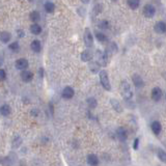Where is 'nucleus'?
Returning a JSON list of instances; mask_svg holds the SVG:
<instances>
[{"label": "nucleus", "instance_id": "dca6fc26", "mask_svg": "<svg viewBox=\"0 0 166 166\" xmlns=\"http://www.w3.org/2000/svg\"><path fill=\"white\" fill-rule=\"evenodd\" d=\"M87 163L89 165H98L99 164V158L97 155H94V154H89V155L87 156Z\"/></svg>", "mask_w": 166, "mask_h": 166}, {"label": "nucleus", "instance_id": "9b49d317", "mask_svg": "<svg viewBox=\"0 0 166 166\" xmlns=\"http://www.w3.org/2000/svg\"><path fill=\"white\" fill-rule=\"evenodd\" d=\"M20 76H21V79L24 82H30L33 79V73H31L30 71L27 70H23Z\"/></svg>", "mask_w": 166, "mask_h": 166}, {"label": "nucleus", "instance_id": "39448f33", "mask_svg": "<svg viewBox=\"0 0 166 166\" xmlns=\"http://www.w3.org/2000/svg\"><path fill=\"white\" fill-rule=\"evenodd\" d=\"M162 96H163V93H162V89L160 87H154L153 90H151V99L153 101L155 102H159L160 100L162 99Z\"/></svg>", "mask_w": 166, "mask_h": 166}, {"label": "nucleus", "instance_id": "e433bc0d", "mask_svg": "<svg viewBox=\"0 0 166 166\" xmlns=\"http://www.w3.org/2000/svg\"><path fill=\"white\" fill-rule=\"evenodd\" d=\"M32 114H35V115H38V110H32Z\"/></svg>", "mask_w": 166, "mask_h": 166}, {"label": "nucleus", "instance_id": "5701e85b", "mask_svg": "<svg viewBox=\"0 0 166 166\" xmlns=\"http://www.w3.org/2000/svg\"><path fill=\"white\" fill-rule=\"evenodd\" d=\"M44 7L47 13L49 14H52L54 10H55V5H54V3H52L51 1H46L45 4H44Z\"/></svg>", "mask_w": 166, "mask_h": 166}, {"label": "nucleus", "instance_id": "a878e982", "mask_svg": "<svg viewBox=\"0 0 166 166\" xmlns=\"http://www.w3.org/2000/svg\"><path fill=\"white\" fill-rule=\"evenodd\" d=\"M86 102H87V105L88 107H89V109H94V108L98 106V102H97V100L94 98H88Z\"/></svg>", "mask_w": 166, "mask_h": 166}, {"label": "nucleus", "instance_id": "58836bf2", "mask_svg": "<svg viewBox=\"0 0 166 166\" xmlns=\"http://www.w3.org/2000/svg\"><path fill=\"white\" fill-rule=\"evenodd\" d=\"M27 1H30V2H32V1H33V0H27Z\"/></svg>", "mask_w": 166, "mask_h": 166}, {"label": "nucleus", "instance_id": "6e6552de", "mask_svg": "<svg viewBox=\"0 0 166 166\" xmlns=\"http://www.w3.org/2000/svg\"><path fill=\"white\" fill-rule=\"evenodd\" d=\"M116 137L121 140L122 142L126 141L128 138V133H127V131H126V129L122 128V127H119L118 129H117L116 130Z\"/></svg>", "mask_w": 166, "mask_h": 166}, {"label": "nucleus", "instance_id": "b1692460", "mask_svg": "<svg viewBox=\"0 0 166 166\" xmlns=\"http://www.w3.org/2000/svg\"><path fill=\"white\" fill-rule=\"evenodd\" d=\"M127 3H128L129 7H130L131 10H137V8L139 7V5H140V0H128Z\"/></svg>", "mask_w": 166, "mask_h": 166}, {"label": "nucleus", "instance_id": "2f4dec72", "mask_svg": "<svg viewBox=\"0 0 166 166\" xmlns=\"http://www.w3.org/2000/svg\"><path fill=\"white\" fill-rule=\"evenodd\" d=\"M5 79H6V72L0 68V81H4Z\"/></svg>", "mask_w": 166, "mask_h": 166}, {"label": "nucleus", "instance_id": "f03ea898", "mask_svg": "<svg viewBox=\"0 0 166 166\" xmlns=\"http://www.w3.org/2000/svg\"><path fill=\"white\" fill-rule=\"evenodd\" d=\"M122 96H124V99L127 100V101H130L133 97L132 89H131L130 84L127 81H122Z\"/></svg>", "mask_w": 166, "mask_h": 166}, {"label": "nucleus", "instance_id": "a211bd4d", "mask_svg": "<svg viewBox=\"0 0 166 166\" xmlns=\"http://www.w3.org/2000/svg\"><path fill=\"white\" fill-rule=\"evenodd\" d=\"M117 50H118V48H117V45L114 42H111V43L108 44V47H107V50H106V52H107L108 54H115L117 52Z\"/></svg>", "mask_w": 166, "mask_h": 166}, {"label": "nucleus", "instance_id": "7ed1b4c3", "mask_svg": "<svg viewBox=\"0 0 166 166\" xmlns=\"http://www.w3.org/2000/svg\"><path fill=\"white\" fill-rule=\"evenodd\" d=\"M84 43L87 48H91L93 46V36L89 28H85L84 30Z\"/></svg>", "mask_w": 166, "mask_h": 166}, {"label": "nucleus", "instance_id": "473e14b6", "mask_svg": "<svg viewBox=\"0 0 166 166\" xmlns=\"http://www.w3.org/2000/svg\"><path fill=\"white\" fill-rule=\"evenodd\" d=\"M138 147H139V138H136L135 140H134L133 148L134 150H138Z\"/></svg>", "mask_w": 166, "mask_h": 166}, {"label": "nucleus", "instance_id": "4be33fe9", "mask_svg": "<svg viewBox=\"0 0 166 166\" xmlns=\"http://www.w3.org/2000/svg\"><path fill=\"white\" fill-rule=\"evenodd\" d=\"M0 114L3 116H8L10 114V107L8 105H2L0 107Z\"/></svg>", "mask_w": 166, "mask_h": 166}, {"label": "nucleus", "instance_id": "c9c22d12", "mask_svg": "<svg viewBox=\"0 0 166 166\" xmlns=\"http://www.w3.org/2000/svg\"><path fill=\"white\" fill-rule=\"evenodd\" d=\"M81 1H82V3H84V4H87L88 2L90 1V0H81Z\"/></svg>", "mask_w": 166, "mask_h": 166}, {"label": "nucleus", "instance_id": "f8f14e48", "mask_svg": "<svg viewBox=\"0 0 166 166\" xmlns=\"http://www.w3.org/2000/svg\"><path fill=\"white\" fill-rule=\"evenodd\" d=\"M151 131H153V133L155 134L156 136H158L159 134L161 133V131H162V126H161V124H160L158 121H155V122H151Z\"/></svg>", "mask_w": 166, "mask_h": 166}, {"label": "nucleus", "instance_id": "4468645a", "mask_svg": "<svg viewBox=\"0 0 166 166\" xmlns=\"http://www.w3.org/2000/svg\"><path fill=\"white\" fill-rule=\"evenodd\" d=\"M93 59V53L89 50H84L81 53V60L84 62H89Z\"/></svg>", "mask_w": 166, "mask_h": 166}, {"label": "nucleus", "instance_id": "f3484780", "mask_svg": "<svg viewBox=\"0 0 166 166\" xmlns=\"http://www.w3.org/2000/svg\"><path fill=\"white\" fill-rule=\"evenodd\" d=\"M10 39H11V34L8 31H2V32H0V41L2 43L6 44V43L10 41Z\"/></svg>", "mask_w": 166, "mask_h": 166}, {"label": "nucleus", "instance_id": "ddd939ff", "mask_svg": "<svg viewBox=\"0 0 166 166\" xmlns=\"http://www.w3.org/2000/svg\"><path fill=\"white\" fill-rule=\"evenodd\" d=\"M88 67H89V70L93 72V74H97V73H99L100 71V68H101V64H99L98 61H89V64H88Z\"/></svg>", "mask_w": 166, "mask_h": 166}, {"label": "nucleus", "instance_id": "9d476101", "mask_svg": "<svg viewBox=\"0 0 166 166\" xmlns=\"http://www.w3.org/2000/svg\"><path fill=\"white\" fill-rule=\"evenodd\" d=\"M154 30H155V32L159 33V34L165 33L166 32V23L163 21L157 22L155 27H154Z\"/></svg>", "mask_w": 166, "mask_h": 166}, {"label": "nucleus", "instance_id": "bb28decb", "mask_svg": "<svg viewBox=\"0 0 166 166\" xmlns=\"http://www.w3.org/2000/svg\"><path fill=\"white\" fill-rule=\"evenodd\" d=\"M109 26H110L109 22L106 21V20H102V21H100L99 24H98V27L100 28V29H102V30L109 29Z\"/></svg>", "mask_w": 166, "mask_h": 166}, {"label": "nucleus", "instance_id": "6ab92c4d", "mask_svg": "<svg viewBox=\"0 0 166 166\" xmlns=\"http://www.w3.org/2000/svg\"><path fill=\"white\" fill-rule=\"evenodd\" d=\"M30 32L34 34V35H39V34L42 32V27L39 26L38 23H33L30 26Z\"/></svg>", "mask_w": 166, "mask_h": 166}, {"label": "nucleus", "instance_id": "393cba45", "mask_svg": "<svg viewBox=\"0 0 166 166\" xmlns=\"http://www.w3.org/2000/svg\"><path fill=\"white\" fill-rule=\"evenodd\" d=\"M29 18L33 23H38L39 20H41V15H39V13L38 10H34V11H32V13L30 14Z\"/></svg>", "mask_w": 166, "mask_h": 166}, {"label": "nucleus", "instance_id": "c756f323", "mask_svg": "<svg viewBox=\"0 0 166 166\" xmlns=\"http://www.w3.org/2000/svg\"><path fill=\"white\" fill-rule=\"evenodd\" d=\"M103 10V5L102 4H97L96 6L93 7V14L94 15H99L100 13H102Z\"/></svg>", "mask_w": 166, "mask_h": 166}, {"label": "nucleus", "instance_id": "423d86ee", "mask_svg": "<svg viewBox=\"0 0 166 166\" xmlns=\"http://www.w3.org/2000/svg\"><path fill=\"white\" fill-rule=\"evenodd\" d=\"M74 94H75V91H74V89L71 86H67L64 88V90H62V98L65 99V100H70L72 99L74 97Z\"/></svg>", "mask_w": 166, "mask_h": 166}, {"label": "nucleus", "instance_id": "4c0bfd02", "mask_svg": "<svg viewBox=\"0 0 166 166\" xmlns=\"http://www.w3.org/2000/svg\"><path fill=\"white\" fill-rule=\"evenodd\" d=\"M111 1H113V2H116V1H117V0H111Z\"/></svg>", "mask_w": 166, "mask_h": 166}, {"label": "nucleus", "instance_id": "7c9ffc66", "mask_svg": "<svg viewBox=\"0 0 166 166\" xmlns=\"http://www.w3.org/2000/svg\"><path fill=\"white\" fill-rule=\"evenodd\" d=\"M21 142H22V139L20 138V137H17L13 142V147L14 148H19V147L21 145Z\"/></svg>", "mask_w": 166, "mask_h": 166}, {"label": "nucleus", "instance_id": "c85d7f7f", "mask_svg": "<svg viewBox=\"0 0 166 166\" xmlns=\"http://www.w3.org/2000/svg\"><path fill=\"white\" fill-rule=\"evenodd\" d=\"M8 48H10L11 51H18L19 48H20L19 43H18V42H13V43H10V46H8Z\"/></svg>", "mask_w": 166, "mask_h": 166}, {"label": "nucleus", "instance_id": "2eb2a0df", "mask_svg": "<svg viewBox=\"0 0 166 166\" xmlns=\"http://www.w3.org/2000/svg\"><path fill=\"white\" fill-rule=\"evenodd\" d=\"M110 104H111V106H112L113 109L115 110L116 112H118V113L122 112V108L121 103L117 101L116 99H111V100H110Z\"/></svg>", "mask_w": 166, "mask_h": 166}, {"label": "nucleus", "instance_id": "f257e3e1", "mask_svg": "<svg viewBox=\"0 0 166 166\" xmlns=\"http://www.w3.org/2000/svg\"><path fill=\"white\" fill-rule=\"evenodd\" d=\"M99 77H100V82H101L102 86L105 88V90H111V85L109 81V77H108V73L105 70H102L99 72Z\"/></svg>", "mask_w": 166, "mask_h": 166}, {"label": "nucleus", "instance_id": "1a4fd4ad", "mask_svg": "<svg viewBox=\"0 0 166 166\" xmlns=\"http://www.w3.org/2000/svg\"><path fill=\"white\" fill-rule=\"evenodd\" d=\"M28 61H27V59H25V58H20L18 59V60L16 61V64H15V67L17 70H20V71H23V70H26V68H28Z\"/></svg>", "mask_w": 166, "mask_h": 166}, {"label": "nucleus", "instance_id": "cd10ccee", "mask_svg": "<svg viewBox=\"0 0 166 166\" xmlns=\"http://www.w3.org/2000/svg\"><path fill=\"white\" fill-rule=\"evenodd\" d=\"M157 156H158V159L160 161H162L163 163H166V151L163 150H158L157 151Z\"/></svg>", "mask_w": 166, "mask_h": 166}, {"label": "nucleus", "instance_id": "aec40b11", "mask_svg": "<svg viewBox=\"0 0 166 166\" xmlns=\"http://www.w3.org/2000/svg\"><path fill=\"white\" fill-rule=\"evenodd\" d=\"M94 36H96V39H98L100 43H105L108 41V38L106 36V34H104L101 31H94Z\"/></svg>", "mask_w": 166, "mask_h": 166}, {"label": "nucleus", "instance_id": "20e7f679", "mask_svg": "<svg viewBox=\"0 0 166 166\" xmlns=\"http://www.w3.org/2000/svg\"><path fill=\"white\" fill-rule=\"evenodd\" d=\"M156 14V8L151 4H145L143 6V15L145 18L151 19Z\"/></svg>", "mask_w": 166, "mask_h": 166}, {"label": "nucleus", "instance_id": "ea45409f", "mask_svg": "<svg viewBox=\"0 0 166 166\" xmlns=\"http://www.w3.org/2000/svg\"><path fill=\"white\" fill-rule=\"evenodd\" d=\"M165 99H166V96H165Z\"/></svg>", "mask_w": 166, "mask_h": 166}, {"label": "nucleus", "instance_id": "412c9836", "mask_svg": "<svg viewBox=\"0 0 166 166\" xmlns=\"http://www.w3.org/2000/svg\"><path fill=\"white\" fill-rule=\"evenodd\" d=\"M30 48H31V50L34 51V52L39 53V51H41V49H42L41 42L38 41V39H35V41H32V43H31V45H30Z\"/></svg>", "mask_w": 166, "mask_h": 166}, {"label": "nucleus", "instance_id": "0eeeda50", "mask_svg": "<svg viewBox=\"0 0 166 166\" xmlns=\"http://www.w3.org/2000/svg\"><path fill=\"white\" fill-rule=\"evenodd\" d=\"M132 81H133V84L135 85V87H137V88H141L144 86L143 79L141 78V76L137 75V74H134L132 76Z\"/></svg>", "mask_w": 166, "mask_h": 166}, {"label": "nucleus", "instance_id": "72a5a7b5", "mask_svg": "<svg viewBox=\"0 0 166 166\" xmlns=\"http://www.w3.org/2000/svg\"><path fill=\"white\" fill-rule=\"evenodd\" d=\"M3 62H4V59H3V56L0 54V67H2L3 65Z\"/></svg>", "mask_w": 166, "mask_h": 166}, {"label": "nucleus", "instance_id": "f704fd0d", "mask_svg": "<svg viewBox=\"0 0 166 166\" xmlns=\"http://www.w3.org/2000/svg\"><path fill=\"white\" fill-rule=\"evenodd\" d=\"M39 76L41 77L44 76V71H43V68H39Z\"/></svg>", "mask_w": 166, "mask_h": 166}]
</instances>
